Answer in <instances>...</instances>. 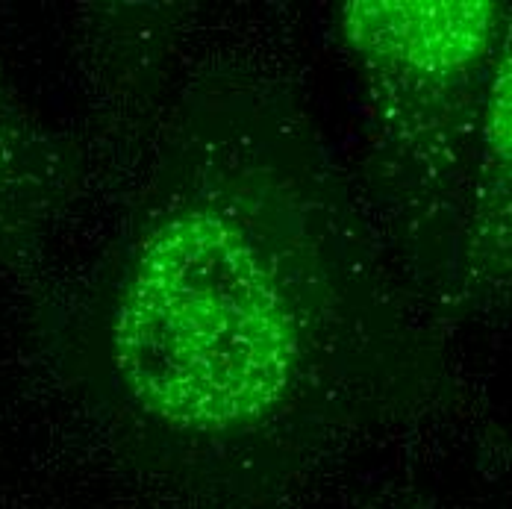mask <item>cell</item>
Segmentation results:
<instances>
[{"label":"cell","instance_id":"obj_1","mask_svg":"<svg viewBox=\"0 0 512 509\" xmlns=\"http://www.w3.org/2000/svg\"><path fill=\"white\" fill-rule=\"evenodd\" d=\"M109 354L130 407L180 468L224 492L268 483L312 362L295 233L230 186L171 201L124 268Z\"/></svg>","mask_w":512,"mask_h":509},{"label":"cell","instance_id":"obj_2","mask_svg":"<svg viewBox=\"0 0 512 509\" xmlns=\"http://www.w3.org/2000/svg\"><path fill=\"white\" fill-rule=\"evenodd\" d=\"M501 6L492 0H354L339 12L351 48L407 83H451L483 62Z\"/></svg>","mask_w":512,"mask_h":509},{"label":"cell","instance_id":"obj_3","mask_svg":"<svg viewBox=\"0 0 512 509\" xmlns=\"http://www.w3.org/2000/svg\"><path fill=\"white\" fill-rule=\"evenodd\" d=\"M59 153L0 86V259L27 254L59 201Z\"/></svg>","mask_w":512,"mask_h":509}]
</instances>
